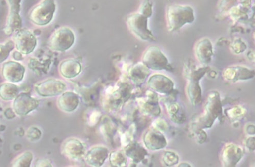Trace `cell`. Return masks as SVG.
<instances>
[{
	"instance_id": "cell-1",
	"label": "cell",
	"mask_w": 255,
	"mask_h": 167,
	"mask_svg": "<svg viewBox=\"0 0 255 167\" xmlns=\"http://www.w3.org/2000/svg\"><path fill=\"white\" fill-rule=\"evenodd\" d=\"M223 108L222 100L218 92L214 91L209 93L203 112L193 124V129L211 128L217 119L222 118Z\"/></svg>"
},
{
	"instance_id": "cell-2",
	"label": "cell",
	"mask_w": 255,
	"mask_h": 167,
	"mask_svg": "<svg viewBox=\"0 0 255 167\" xmlns=\"http://www.w3.org/2000/svg\"><path fill=\"white\" fill-rule=\"evenodd\" d=\"M195 20L194 10L190 6L173 5L167 9L166 21L169 31H177L184 26L193 23Z\"/></svg>"
},
{
	"instance_id": "cell-3",
	"label": "cell",
	"mask_w": 255,
	"mask_h": 167,
	"mask_svg": "<svg viewBox=\"0 0 255 167\" xmlns=\"http://www.w3.org/2000/svg\"><path fill=\"white\" fill-rule=\"evenodd\" d=\"M142 62L149 70L173 71V68L167 58L156 46H151L146 50L142 57Z\"/></svg>"
},
{
	"instance_id": "cell-4",
	"label": "cell",
	"mask_w": 255,
	"mask_h": 167,
	"mask_svg": "<svg viewBox=\"0 0 255 167\" xmlns=\"http://www.w3.org/2000/svg\"><path fill=\"white\" fill-rule=\"evenodd\" d=\"M55 11L54 0H44L32 9L29 19L34 24L46 26L52 21Z\"/></svg>"
},
{
	"instance_id": "cell-5",
	"label": "cell",
	"mask_w": 255,
	"mask_h": 167,
	"mask_svg": "<svg viewBox=\"0 0 255 167\" xmlns=\"http://www.w3.org/2000/svg\"><path fill=\"white\" fill-rule=\"evenodd\" d=\"M75 35L69 28L63 27L55 31L49 41V47L54 51L63 52L69 49L75 42Z\"/></svg>"
},
{
	"instance_id": "cell-6",
	"label": "cell",
	"mask_w": 255,
	"mask_h": 167,
	"mask_svg": "<svg viewBox=\"0 0 255 167\" xmlns=\"http://www.w3.org/2000/svg\"><path fill=\"white\" fill-rule=\"evenodd\" d=\"M127 23L134 34L144 41H155V38L148 27V18L140 13H132L127 18Z\"/></svg>"
},
{
	"instance_id": "cell-7",
	"label": "cell",
	"mask_w": 255,
	"mask_h": 167,
	"mask_svg": "<svg viewBox=\"0 0 255 167\" xmlns=\"http://www.w3.org/2000/svg\"><path fill=\"white\" fill-rule=\"evenodd\" d=\"M13 40L17 51L25 55L32 53L37 45L36 36L30 30L26 28L16 31Z\"/></svg>"
},
{
	"instance_id": "cell-8",
	"label": "cell",
	"mask_w": 255,
	"mask_h": 167,
	"mask_svg": "<svg viewBox=\"0 0 255 167\" xmlns=\"http://www.w3.org/2000/svg\"><path fill=\"white\" fill-rule=\"evenodd\" d=\"M35 89L37 93L41 96L53 97L64 93L66 89V85L62 81L49 79L38 83Z\"/></svg>"
},
{
	"instance_id": "cell-9",
	"label": "cell",
	"mask_w": 255,
	"mask_h": 167,
	"mask_svg": "<svg viewBox=\"0 0 255 167\" xmlns=\"http://www.w3.org/2000/svg\"><path fill=\"white\" fill-rule=\"evenodd\" d=\"M7 2L10 12L4 32L6 35L10 36L22 29V20L20 14L22 0H7Z\"/></svg>"
},
{
	"instance_id": "cell-10",
	"label": "cell",
	"mask_w": 255,
	"mask_h": 167,
	"mask_svg": "<svg viewBox=\"0 0 255 167\" xmlns=\"http://www.w3.org/2000/svg\"><path fill=\"white\" fill-rule=\"evenodd\" d=\"M40 103L37 99L26 93L19 94L13 103V109L16 115L23 116L37 109Z\"/></svg>"
},
{
	"instance_id": "cell-11",
	"label": "cell",
	"mask_w": 255,
	"mask_h": 167,
	"mask_svg": "<svg viewBox=\"0 0 255 167\" xmlns=\"http://www.w3.org/2000/svg\"><path fill=\"white\" fill-rule=\"evenodd\" d=\"M148 85L152 91L164 95L171 94L175 90L173 81L162 74L151 76L148 79Z\"/></svg>"
},
{
	"instance_id": "cell-12",
	"label": "cell",
	"mask_w": 255,
	"mask_h": 167,
	"mask_svg": "<svg viewBox=\"0 0 255 167\" xmlns=\"http://www.w3.org/2000/svg\"><path fill=\"white\" fill-rule=\"evenodd\" d=\"M25 71V67L20 63L10 61L4 63L2 74L4 78L9 82L18 83L23 80Z\"/></svg>"
},
{
	"instance_id": "cell-13",
	"label": "cell",
	"mask_w": 255,
	"mask_h": 167,
	"mask_svg": "<svg viewBox=\"0 0 255 167\" xmlns=\"http://www.w3.org/2000/svg\"><path fill=\"white\" fill-rule=\"evenodd\" d=\"M223 77L225 80L232 83L246 81L255 77V71L243 66H229L224 71Z\"/></svg>"
},
{
	"instance_id": "cell-14",
	"label": "cell",
	"mask_w": 255,
	"mask_h": 167,
	"mask_svg": "<svg viewBox=\"0 0 255 167\" xmlns=\"http://www.w3.org/2000/svg\"><path fill=\"white\" fill-rule=\"evenodd\" d=\"M244 156V150L240 146L233 143L227 144L222 150V161L224 167H234Z\"/></svg>"
},
{
	"instance_id": "cell-15",
	"label": "cell",
	"mask_w": 255,
	"mask_h": 167,
	"mask_svg": "<svg viewBox=\"0 0 255 167\" xmlns=\"http://www.w3.org/2000/svg\"><path fill=\"white\" fill-rule=\"evenodd\" d=\"M143 142L145 147L152 151L163 149L167 145V140L163 133L154 128L145 133Z\"/></svg>"
},
{
	"instance_id": "cell-16",
	"label": "cell",
	"mask_w": 255,
	"mask_h": 167,
	"mask_svg": "<svg viewBox=\"0 0 255 167\" xmlns=\"http://www.w3.org/2000/svg\"><path fill=\"white\" fill-rule=\"evenodd\" d=\"M195 53L198 61L203 66H207L212 61L214 55L213 46L208 38L199 40L195 47Z\"/></svg>"
},
{
	"instance_id": "cell-17",
	"label": "cell",
	"mask_w": 255,
	"mask_h": 167,
	"mask_svg": "<svg viewBox=\"0 0 255 167\" xmlns=\"http://www.w3.org/2000/svg\"><path fill=\"white\" fill-rule=\"evenodd\" d=\"M108 156L109 150L106 147L98 146L89 150L85 159L89 165L98 167L104 165Z\"/></svg>"
},
{
	"instance_id": "cell-18",
	"label": "cell",
	"mask_w": 255,
	"mask_h": 167,
	"mask_svg": "<svg viewBox=\"0 0 255 167\" xmlns=\"http://www.w3.org/2000/svg\"><path fill=\"white\" fill-rule=\"evenodd\" d=\"M63 150L65 155L73 160H79L86 154V147L78 139L71 138L64 144Z\"/></svg>"
},
{
	"instance_id": "cell-19",
	"label": "cell",
	"mask_w": 255,
	"mask_h": 167,
	"mask_svg": "<svg viewBox=\"0 0 255 167\" xmlns=\"http://www.w3.org/2000/svg\"><path fill=\"white\" fill-rule=\"evenodd\" d=\"M79 98L73 92H64L58 100V106L60 110L65 112H72L78 107Z\"/></svg>"
},
{
	"instance_id": "cell-20",
	"label": "cell",
	"mask_w": 255,
	"mask_h": 167,
	"mask_svg": "<svg viewBox=\"0 0 255 167\" xmlns=\"http://www.w3.org/2000/svg\"><path fill=\"white\" fill-rule=\"evenodd\" d=\"M125 153L135 163L142 162L148 155L146 149L137 142H132L128 145L125 149Z\"/></svg>"
},
{
	"instance_id": "cell-21",
	"label": "cell",
	"mask_w": 255,
	"mask_h": 167,
	"mask_svg": "<svg viewBox=\"0 0 255 167\" xmlns=\"http://www.w3.org/2000/svg\"><path fill=\"white\" fill-rule=\"evenodd\" d=\"M150 73L147 67L143 62H139L133 66L130 70L129 76L135 85L141 86L146 81Z\"/></svg>"
},
{
	"instance_id": "cell-22",
	"label": "cell",
	"mask_w": 255,
	"mask_h": 167,
	"mask_svg": "<svg viewBox=\"0 0 255 167\" xmlns=\"http://www.w3.org/2000/svg\"><path fill=\"white\" fill-rule=\"evenodd\" d=\"M61 74L65 78L71 79L78 76L81 72V65L77 60L68 59L63 61L60 65Z\"/></svg>"
},
{
	"instance_id": "cell-23",
	"label": "cell",
	"mask_w": 255,
	"mask_h": 167,
	"mask_svg": "<svg viewBox=\"0 0 255 167\" xmlns=\"http://www.w3.org/2000/svg\"><path fill=\"white\" fill-rule=\"evenodd\" d=\"M143 111L148 115L158 116L161 112L159 104V98L155 93H149L147 95L146 101H144L141 105Z\"/></svg>"
},
{
	"instance_id": "cell-24",
	"label": "cell",
	"mask_w": 255,
	"mask_h": 167,
	"mask_svg": "<svg viewBox=\"0 0 255 167\" xmlns=\"http://www.w3.org/2000/svg\"><path fill=\"white\" fill-rule=\"evenodd\" d=\"M165 105L172 121L178 124H182L186 121L185 113L179 104L174 101L166 103Z\"/></svg>"
},
{
	"instance_id": "cell-25",
	"label": "cell",
	"mask_w": 255,
	"mask_h": 167,
	"mask_svg": "<svg viewBox=\"0 0 255 167\" xmlns=\"http://www.w3.org/2000/svg\"><path fill=\"white\" fill-rule=\"evenodd\" d=\"M186 92L193 106L196 107L201 103L202 89L200 81L189 80L186 88Z\"/></svg>"
},
{
	"instance_id": "cell-26",
	"label": "cell",
	"mask_w": 255,
	"mask_h": 167,
	"mask_svg": "<svg viewBox=\"0 0 255 167\" xmlns=\"http://www.w3.org/2000/svg\"><path fill=\"white\" fill-rule=\"evenodd\" d=\"M185 77L189 80L200 81V80L210 71V68L207 66L196 68L192 64L187 63L185 68Z\"/></svg>"
},
{
	"instance_id": "cell-27",
	"label": "cell",
	"mask_w": 255,
	"mask_h": 167,
	"mask_svg": "<svg viewBox=\"0 0 255 167\" xmlns=\"http://www.w3.org/2000/svg\"><path fill=\"white\" fill-rule=\"evenodd\" d=\"M19 93V88L12 83H5L0 85V97L4 101L14 100Z\"/></svg>"
},
{
	"instance_id": "cell-28",
	"label": "cell",
	"mask_w": 255,
	"mask_h": 167,
	"mask_svg": "<svg viewBox=\"0 0 255 167\" xmlns=\"http://www.w3.org/2000/svg\"><path fill=\"white\" fill-rule=\"evenodd\" d=\"M33 159V154L30 152H25L16 158L12 164V167H30Z\"/></svg>"
},
{
	"instance_id": "cell-29",
	"label": "cell",
	"mask_w": 255,
	"mask_h": 167,
	"mask_svg": "<svg viewBox=\"0 0 255 167\" xmlns=\"http://www.w3.org/2000/svg\"><path fill=\"white\" fill-rule=\"evenodd\" d=\"M110 162L113 167H124L127 164V158L125 154L120 151H114L110 155Z\"/></svg>"
},
{
	"instance_id": "cell-30",
	"label": "cell",
	"mask_w": 255,
	"mask_h": 167,
	"mask_svg": "<svg viewBox=\"0 0 255 167\" xmlns=\"http://www.w3.org/2000/svg\"><path fill=\"white\" fill-rule=\"evenodd\" d=\"M14 47L13 41H9L5 44H0V64L8 59L10 52L13 51Z\"/></svg>"
},
{
	"instance_id": "cell-31",
	"label": "cell",
	"mask_w": 255,
	"mask_h": 167,
	"mask_svg": "<svg viewBox=\"0 0 255 167\" xmlns=\"http://www.w3.org/2000/svg\"><path fill=\"white\" fill-rule=\"evenodd\" d=\"M164 164L168 167H171L177 164L179 161L178 155L172 151L165 152L163 156Z\"/></svg>"
},
{
	"instance_id": "cell-32",
	"label": "cell",
	"mask_w": 255,
	"mask_h": 167,
	"mask_svg": "<svg viewBox=\"0 0 255 167\" xmlns=\"http://www.w3.org/2000/svg\"><path fill=\"white\" fill-rule=\"evenodd\" d=\"M247 110L242 106H235L227 111V115L231 119L240 118L246 113Z\"/></svg>"
},
{
	"instance_id": "cell-33",
	"label": "cell",
	"mask_w": 255,
	"mask_h": 167,
	"mask_svg": "<svg viewBox=\"0 0 255 167\" xmlns=\"http://www.w3.org/2000/svg\"><path fill=\"white\" fill-rule=\"evenodd\" d=\"M231 48L235 53L239 54L246 51L247 46L242 40H237L232 43Z\"/></svg>"
},
{
	"instance_id": "cell-34",
	"label": "cell",
	"mask_w": 255,
	"mask_h": 167,
	"mask_svg": "<svg viewBox=\"0 0 255 167\" xmlns=\"http://www.w3.org/2000/svg\"><path fill=\"white\" fill-rule=\"evenodd\" d=\"M140 13L148 19L151 17L152 14V5L149 2V0H146L143 3L140 9Z\"/></svg>"
},
{
	"instance_id": "cell-35",
	"label": "cell",
	"mask_w": 255,
	"mask_h": 167,
	"mask_svg": "<svg viewBox=\"0 0 255 167\" xmlns=\"http://www.w3.org/2000/svg\"><path fill=\"white\" fill-rule=\"evenodd\" d=\"M236 0H222L220 3L219 9L221 11H230L235 6Z\"/></svg>"
},
{
	"instance_id": "cell-36",
	"label": "cell",
	"mask_w": 255,
	"mask_h": 167,
	"mask_svg": "<svg viewBox=\"0 0 255 167\" xmlns=\"http://www.w3.org/2000/svg\"><path fill=\"white\" fill-rule=\"evenodd\" d=\"M154 128L162 133L165 132L168 129V125L165 120L159 119L153 123Z\"/></svg>"
},
{
	"instance_id": "cell-37",
	"label": "cell",
	"mask_w": 255,
	"mask_h": 167,
	"mask_svg": "<svg viewBox=\"0 0 255 167\" xmlns=\"http://www.w3.org/2000/svg\"><path fill=\"white\" fill-rule=\"evenodd\" d=\"M194 130L196 133L197 142L199 144H203L207 141V134L203 129H198Z\"/></svg>"
},
{
	"instance_id": "cell-38",
	"label": "cell",
	"mask_w": 255,
	"mask_h": 167,
	"mask_svg": "<svg viewBox=\"0 0 255 167\" xmlns=\"http://www.w3.org/2000/svg\"><path fill=\"white\" fill-rule=\"evenodd\" d=\"M255 140L254 137H250L248 138L246 141V147L250 150V151H253L255 148Z\"/></svg>"
},
{
	"instance_id": "cell-39",
	"label": "cell",
	"mask_w": 255,
	"mask_h": 167,
	"mask_svg": "<svg viewBox=\"0 0 255 167\" xmlns=\"http://www.w3.org/2000/svg\"><path fill=\"white\" fill-rule=\"evenodd\" d=\"M36 167H52V165L48 160L41 159L37 162Z\"/></svg>"
},
{
	"instance_id": "cell-40",
	"label": "cell",
	"mask_w": 255,
	"mask_h": 167,
	"mask_svg": "<svg viewBox=\"0 0 255 167\" xmlns=\"http://www.w3.org/2000/svg\"><path fill=\"white\" fill-rule=\"evenodd\" d=\"M22 55L20 52L16 51L13 53V58L16 61H21L23 59Z\"/></svg>"
},
{
	"instance_id": "cell-41",
	"label": "cell",
	"mask_w": 255,
	"mask_h": 167,
	"mask_svg": "<svg viewBox=\"0 0 255 167\" xmlns=\"http://www.w3.org/2000/svg\"><path fill=\"white\" fill-rule=\"evenodd\" d=\"M246 131L249 135H254L255 134V126L253 125H249L246 128Z\"/></svg>"
},
{
	"instance_id": "cell-42",
	"label": "cell",
	"mask_w": 255,
	"mask_h": 167,
	"mask_svg": "<svg viewBox=\"0 0 255 167\" xmlns=\"http://www.w3.org/2000/svg\"><path fill=\"white\" fill-rule=\"evenodd\" d=\"M178 166L179 167H191V166L190 165V164L187 163H185V162L181 163Z\"/></svg>"
}]
</instances>
